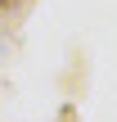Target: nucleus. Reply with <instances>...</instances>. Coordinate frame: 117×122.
Wrapping results in <instances>:
<instances>
[{"mask_svg": "<svg viewBox=\"0 0 117 122\" xmlns=\"http://www.w3.org/2000/svg\"><path fill=\"white\" fill-rule=\"evenodd\" d=\"M0 5H9V0H0Z\"/></svg>", "mask_w": 117, "mask_h": 122, "instance_id": "nucleus-1", "label": "nucleus"}]
</instances>
